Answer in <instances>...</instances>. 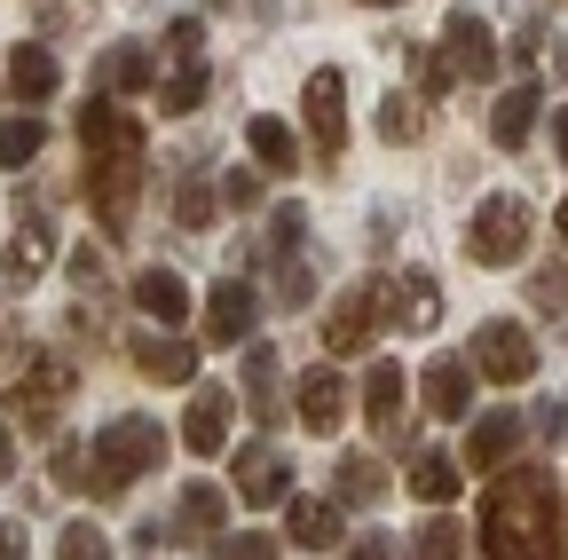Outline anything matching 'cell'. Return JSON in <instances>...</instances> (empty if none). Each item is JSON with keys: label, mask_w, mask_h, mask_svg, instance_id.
Returning a JSON list of instances; mask_svg holds the SVG:
<instances>
[{"label": "cell", "mask_w": 568, "mask_h": 560, "mask_svg": "<svg viewBox=\"0 0 568 560\" xmlns=\"http://www.w3.org/2000/svg\"><path fill=\"white\" fill-rule=\"evenodd\" d=\"M80 134H88V205L111 237H126L134 197H142V119L95 88V103L80 111Z\"/></svg>", "instance_id": "obj_1"}, {"label": "cell", "mask_w": 568, "mask_h": 560, "mask_svg": "<svg viewBox=\"0 0 568 560\" xmlns=\"http://www.w3.org/2000/svg\"><path fill=\"white\" fill-rule=\"evenodd\" d=\"M481 552L521 560V552H560V481L552 474H506L481 498Z\"/></svg>", "instance_id": "obj_2"}, {"label": "cell", "mask_w": 568, "mask_h": 560, "mask_svg": "<svg viewBox=\"0 0 568 560\" xmlns=\"http://www.w3.org/2000/svg\"><path fill=\"white\" fill-rule=\"evenodd\" d=\"M159 458H166L159 418H111V427L95 435V450H88V481H80V489H95V498H119V489L142 481Z\"/></svg>", "instance_id": "obj_3"}, {"label": "cell", "mask_w": 568, "mask_h": 560, "mask_svg": "<svg viewBox=\"0 0 568 560\" xmlns=\"http://www.w3.org/2000/svg\"><path fill=\"white\" fill-rule=\"evenodd\" d=\"M529 253V205L521 197H481L466 222V261L474 268H514Z\"/></svg>", "instance_id": "obj_4"}, {"label": "cell", "mask_w": 568, "mask_h": 560, "mask_svg": "<svg viewBox=\"0 0 568 560\" xmlns=\"http://www.w3.org/2000/svg\"><path fill=\"white\" fill-rule=\"evenodd\" d=\"M474 371H481V379H506V387H521V379L537 371V339H529L521 324H506V316H497V324H481V332H474Z\"/></svg>", "instance_id": "obj_5"}, {"label": "cell", "mask_w": 568, "mask_h": 560, "mask_svg": "<svg viewBox=\"0 0 568 560\" xmlns=\"http://www.w3.org/2000/svg\"><path fill=\"white\" fill-rule=\"evenodd\" d=\"M379 316H387V285H372V276H364V285H347L339 308L324 316V347H332V356H355V347L379 332Z\"/></svg>", "instance_id": "obj_6"}, {"label": "cell", "mask_w": 568, "mask_h": 560, "mask_svg": "<svg viewBox=\"0 0 568 560\" xmlns=\"http://www.w3.org/2000/svg\"><path fill=\"white\" fill-rule=\"evenodd\" d=\"M71 387H80V364H71V356H32V364H24V379L9 387V418H24V410H32V427H48V410H55Z\"/></svg>", "instance_id": "obj_7"}, {"label": "cell", "mask_w": 568, "mask_h": 560, "mask_svg": "<svg viewBox=\"0 0 568 560\" xmlns=\"http://www.w3.org/2000/svg\"><path fill=\"white\" fill-rule=\"evenodd\" d=\"M301 103H308V134H316V151H324V159H339V151H347V80L324 63V72H308Z\"/></svg>", "instance_id": "obj_8"}, {"label": "cell", "mask_w": 568, "mask_h": 560, "mask_svg": "<svg viewBox=\"0 0 568 560\" xmlns=\"http://www.w3.org/2000/svg\"><path fill=\"white\" fill-rule=\"evenodd\" d=\"M521 442H529V418H521V410H481L474 435H466V466H474V474H497Z\"/></svg>", "instance_id": "obj_9"}, {"label": "cell", "mask_w": 568, "mask_h": 560, "mask_svg": "<svg viewBox=\"0 0 568 560\" xmlns=\"http://www.w3.org/2000/svg\"><path fill=\"white\" fill-rule=\"evenodd\" d=\"M230 427H237V395L230 387H197L190 395V418H182V442L197 450V458H213L230 442Z\"/></svg>", "instance_id": "obj_10"}, {"label": "cell", "mask_w": 568, "mask_h": 560, "mask_svg": "<svg viewBox=\"0 0 568 560\" xmlns=\"http://www.w3.org/2000/svg\"><path fill=\"white\" fill-rule=\"evenodd\" d=\"M443 55H450V72H458V80H489V72H497L489 24H481L474 9H450V24H443Z\"/></svg>", "instance_id": "obj_11"}, {"label": "cell", "mask_w": 568, "mask_h": 560, "mask_svg": "<svg viewBox=\"0 0 568 560\" xmlns=\"http://www.w3.org/2000/svg\"><path fill=\"white\" fill-rule=\"evenodd\" d=\"M284 489H293V458H276L268 442H245L237 450V498L245 506H284Z\"/></svg>", "instance_id": "obj_12"}, {"label": "cell", "mask_w": 568, "mask_h": 560, "mask_svg": "<svg viewBox=\"0 0 568 560\" xmlns=\"http://www.w3.org/2000/svg\"><path fill=\"white\" fill-rule=\"evenodd\" d=\"M253 324H261V293H253V285H213V301H205V332H213V347L253 339Z\"/></svg>", "instance_id": "obj_13"}, {"label": "cell", "mask_w": 568, "mask_h": 560, "mask_svg": "<svg viewBox=\"0 0 568 560\" xmlns=\"http://www.w3.org/2000/svg\"><path fill=\"white\" fill-rule=\"evenodd\" d=\"M134 371H142V379H159V387H190V379H197V347H190V339L142 332V339H134Z\"/></svg>", "instance_id": "obj_14"}, {"label": "cell", "mask_w": 568, "mask_h": 560, "mask_svg": "<svg viewBox=\"0 0 568 560\" xmlns=\"http://www.w3.org/2000/svg\"><path fill=\"white\" fill-rule=\"evenodd\" d=\"M134 308L151 316V324H182L190 316V285H182L174 268H142L134 276Z\"/></svg>", "instance_id": "obj_15"}, {"label": "cell", "mask_w": 568, "mask_h": 560, "mask_svg": "<svg viewBox=\"0 0 568 560\" xmlns=\"http://www.w3.org/2000/svg\"><path fill=\"white\" fill-rule=\"evenodd\" d=\"M55 261V230L32 214V205H24V237L9 245V253H0V276H9V285H24V276H40Z\"/></svg>", "instance_id": "obj_16"}, {"label": "cell", "mask_w": 568, "mask_h": 560, "mask_svg": "<svg viewBox=\"0 0 568 560\" xmlns=\"http://www.w3.org/2000/svg\"><path fill=\"white\" fill-rule=\"evenodd\" d=\"M347 418V387H339V371H308L301 379V427L308 435H332Z\"/></svg>", "instance_id": "obj_17"}, {"label": "cell", "mask_w": 568, "mask_h": 560, "mask_svg": "<svg viewBox=\"0 0 568 560\" xmlns=\"http://www.w3.org/2000/svg\"><path fill=\"white\" fill-rule=\"evenodd\" d=\"M332 498H339V506H364V513H372V506L387 498V474H379V458L347 450V458H339V474H332Z\"/></svg>", "instance_id": "obj_18"}, {"label": "cell", "mask_w": 568, "mask_h": 560, "mask_svg": "<svg viewBox=\"0 0 568 560\" xmlns=\"http://www.w3.org/2000/svg\"><path fill=\"white\" fill-rule=\"evenodd\" d=\"M466 403H474V371L458 356L426 364V410H435V418H466Z\"/></svg>", "instance_id": "obj_19"}, {"label": "cell", "mask_w": 568, "mask_h": 560, "mask_svg": "<svg viewBox=\"0 0 568 560\" xmlns=\"http://www.w3.org/2000/svg\"><path fill=\"white\" fill-rule=\"evenodd\" d=\"M537 88H514V95H497V111H489V143L497 151H521L529 143V126H537Z\"/></svg>", "instance_id": "obj_20"}, {"label": "cell", "mask_w": 568, "mask_h": 560, "mask_svg": "<svg viewBox=\"0 0 568 560\" xmlns=\"http://www.w3.org/2000/svg\"><path fill=\"white\" fill-rule=\"evenodd\" d=\"M387 308H395V324H403V332H435V324H443V293H435V276H426V268H418V276H403Z\"/></svg>", "instance_id": "obj_21"}, {"label": "cell", "mask_w": 568, "mask_h": 560, "mask_svg": "<svg viewBox=\"0 0 568 560\" xmlns=\"http://www.w3.org/2000/svg\"><path fill=\"white\" fill-rule=\"evenodd\" d=\"M55 80H63V72H55V55H48L40 40H24V48L9 55V88H17L24 103H48V95H55Z\"/></svg>", "instance_id": "obj_22"}, {"label": "cell", "mask_w": 568, "mask_h": 560, "mask_svg": "<svg viewBox=\"0 0 568 560\" xmlns=\"http://www.w3.org/2000/svg\"><path fill=\"white\" fill-rule=\"evenodd\" d=\"M245 143H253V159H261L268 174H293V166H301V134L284 126V119H253Z\"/></svg>", "instance_id": "obj_23"}, {"label": "cell", "mask_w": 568, "mask_h": 560, "mask_svg": "<svg viewBox=\"0 0 568 560\" xmlns=\"http://www.w3.org/2000/svg\"><path fill=\"white\" fill-rule=\"evenodd\" d=\"M95 88L103 95H134V88H151V55H142V48H103V63H95Z\"/></svg>", "instance_id": "obj_24"}, {"label": "cell", "mask_w": 568, "mask_h": 560, "mask_svg": "<svg viewBox=\"0 0 568 560\" xmlns=\"http://www.w3.org/2000/svg\"><path fill=\"white\" fill-rule=\"evenodd\" d=\"M284 529H293V544H308V552H332V544H339V513H332V506H316V498H293Z\"/></svg>", "instance_id": "obj_25"}, {"label": "cell", "mask_w": 568, "mask_h": 560, "mask_svg": "<svg viewBox=\"0 0 568 560\" xmlns=\"http://www.w3.org/2000/svg\"><path fill=\"white\" fill-rule=\"evenodd\" d=\"M410 498H426V506H450V498H458V466H450L443 450L410 458Z\"/></svg>", "instance_id": "obj_26"}, {"label": "cell", "mask_w": 568, "mask_h": 560, "mask_svg": "<svg viewBox=\"0 0 568 560\" xmlns=\"http://www.w3.org/2000/svg\"><path fill=\"white\" fill-rule=\"evenodd\" d=\"M197 103H205V63H197V55H182V72L159 88V111H166V119H190Z\"/></svg>", "instance_id": "obj_27"}, {"label": "cell", "mask_w": 568, "mask_h": 560, "mask_svg": "<svg viewBox=\"0 0 568 560\" xmlns=\"http://www.w3.org/2000/svg\"><path fill=\"white\" fill-rule=\"evenodd\" d=\"M364 410L379 418V427H395V418H403V364H372V379H364Z\"/></svg>", "instance_id": "obj_28"}, {"label": "cell", "mask_w": 568, "mask_h": 560, "mask_svg": "<svg viewBox=\"0 0 568 560\" xmlns=\"http://www.w3.org/2000/svg\"><path fill=\"white\" fill-rule=\"evenodd\" d=\"M182 529L222 537V489H213V481H190V489H182Z\"/></svg>", "instance_id": "obj_29"}, {"label": "cell", "mask_w": 568, "mask_h": 560, "mask_svg": "<svg viewBox=\"0 0 568 560\" xmlns=\"http://www.w3.org/2000/svg\"><path fill=\"white\" fill-rule=\"evenodd\" d=\"M40 143H48V126H40V119H9V126H0V166H9V174L32 166Z\"/></svg>", "instance_id": "obj_30"}, {"label": "cell", "mask_w": 568, "mask_h": 560, "mask_svg": "<svg viewBox=\"0 0 568 560\" xmlns=\"http://www.w3.org/2000/svg\"><path fill=\"white\" fill-rule=\"evenodd\" d=\"M245 403H253L261 418H276V356H268V347H253V356H245Z\"/></svg>", "instance_id": "obj_31"}, {"label": "cell", "mask_w": 568, "mask_h": 560, "mask_svg": "<svg viewBox=\"0 0 568 560\" xmlns=\"http://www.w3.org/2000/svg\"><path fill=\"white\" fill-rule=\"evenodd\" d=\"M418 126H426V111L410 95H387L379 103V134H387V143H418Z\"/></svg>", "instance_id": "obj_32"}, {"label": "cell", "mask_w": 568, "mask_h": 560, "mask_svg": "<svg viewBox=\"0 0 568 560\" xmlns=\"http://www.w3.org/2000/svg\"><path fill=\"white\" fill-rule=\"evenodd\" d=\"M529 301H537V316H568V268H537Z\"/></svg>", "instance_id": "obj_33"}, {"label": "cell", "mask_w": 568, "mask_h": 560, "mask_svg": "<svg viewBox=\"0 0 568 560\" xmlns=\"http://www.w3.org/2000/svg\"><path fill=\"white\" fill-rule=\"evenodd\" d=\"M174 222H182V230H205V222H213V197H205V182H197V174H190V182H182V197H174Z\"/></svg>", "instance_id": "obj_34"}, {"label": "cell", "mask_w": 568, "mask_h": 560, "mask_svg": "<svg viewBox=\"0 0 568 560\" xmlns=\"http://www.w3.org/2000/svg\"><path fill=\"white\" fill-rule=\"evenodd\" d=\"M410 552H426V560H450V552H466V529H458V521H435V529H426Z\"/></svg>", "instance_id": "obj_35"}, {"label": "cell", "mask_w": 568, "mask_h": 560, "mask_svg": "<svg viewBox=\"0 0 568 560\" xmlns=\"http://www.w3.org/2000/svg\"><path fill=\"white\" fill-rule=\"evenodd\" d=\"M450 80H458V72H450V55H443V48H435V55H418V88H426V95H450Z\"/></svg>", "instance_id": "obj_36"}, {"label": "cell", "mask_w": 568, "mask_h": 560, "mask_svg": "<svg viewBox=\"0 0 568 560\" xmlns=\"http://www.w3.org/2000/svg\"><path fill=\"white\" fill-rule=\"evenodd\" d=\"M213 552H222V560H268L276 537H213Z\"/></svg>", "instance_id": "obj_37"}, {"label": "cell", "mask_w": 568, "mask_h": 560, "mask_svg": "<svg viewBox=\"0 0 568 560\" xmlns=\"http://www.w3.org/2000/svg\"><path fill=\"white\" fill-rule=\"evenodd\" d=\"M55 552H63V560H88V552H103V529H88V521H71Z\"/></svg>", "instance_id": "obj_38"}, {"label": "cell", "mask_w": 568, "mask_h": 560, "mask_svg": "<svg viewBox=\"0 0 568 560\" xmlns=\"http://www.w3.org/2000/svg\"><path fill=\"white\" fill-rule=\"evenodd\" d=\"M268 230H276V253H284V245H301V230H308V214H301V205H284V214H276Z\"/></svg>", "instance_id": "obj_39"}, {"label": "cell", "mask_w": 568, "mask_h": 560, "mask_svg": "<svg viewBox=\"0 0 568 560\" xmlns=\"http://www.w3.org/2000/svg\"><path fill=\"white\" fill-rule=\"evenodd\" d=\"M276 301L301 308V301H308V268H284V276H276Z\"/></svg>", "instance_id": "obj_40"}, {"label": "cell", "mask_w": 568, "mask_h": 560, "mask_svg": "<svg viewBox=\"0 0 568 560\" xmlns=\"http://www.w3.org/2000/svg\"><path fill=\"white\" fill-rule=\"evenodd\" d=\"M222 197H230V205H253V197H261V182H253V174H245V166H237V174H230V182H222Z\"/></svg>", "instance_id": "obj_41"}, {"label": "cell", "mask_w": 568, "mask_h": 560, "mask_svg": "<svg viewBox=\"0 0 568 560\" xmlns=\"http://www.w3.org/2000/svg\"><path fill=\"white\" fill-rule=\"evenodd\" d=\"M17 474V442H9V418H0V481Z\"/></svg>", "instance_id": "obj_42"}, {"label": "cell", "mask_w": 568, "mask_h": 560, "mask_svg": "<svg viewBox=\"0 0 568 560\" xmlns=\"http://www.w3.org/2000/svg\"><path fill=\"white\" fill-rule=\"evenodd\" d=\"M9 552H24V537H17L9 521H0V560H9Z\"/></svg>", "instance_id": "obj_43"}, {"label": "cell", "mask_w": 568, "mask_h": 560, "mask_svg": "<svg viewBox=\"0 0 568 560\" xmlns=\"http://www.w3.org/2000/svg\"><path fill=\"white\" fill-rule=\"evenodd\" d=\"M552 143H560V166H568V111L552 119Z\"/></svg>", "instance_id": "obj_44"}, {"label": "cell", "mask_w": 568, "mask_h": 560, "mask_svg": "<svg viewBox=\"0 0 568 560\" xmlns=\"http://www.w3.org/2000/svg\"><path fill=\"white\" fill-rule=\"evenodd\" d=\"M0 356H9V316H0Z\"/></svg>", "instance_id": "obj_45"}, {"label": "cell", "mask_w": 568, "mask_h": 560, "mask_svg": "<svg viewBox=\"0 0 568 560\" xmlns=\"http://www.w3.org/2000/svg\"><path fill=\"white\" fill-rule=\"evenodd\" d=\"M560 237H568V205H560Z\"/></svg>", "instance_id": "obj_46"}, {"label": "cell", "mask_w": 568, "mask_h": 560, "mask_svg": "<svg viewBox=\"0 0 568 560\" xmlns=\"http://www.w3.org/2000/svg\"><path fill=\"white\" fill-rule=\"evenodd\" d=\"M372 9H395V0H372Z\"/></svg>", "instance_id": "obj_47"}]
</instances>
